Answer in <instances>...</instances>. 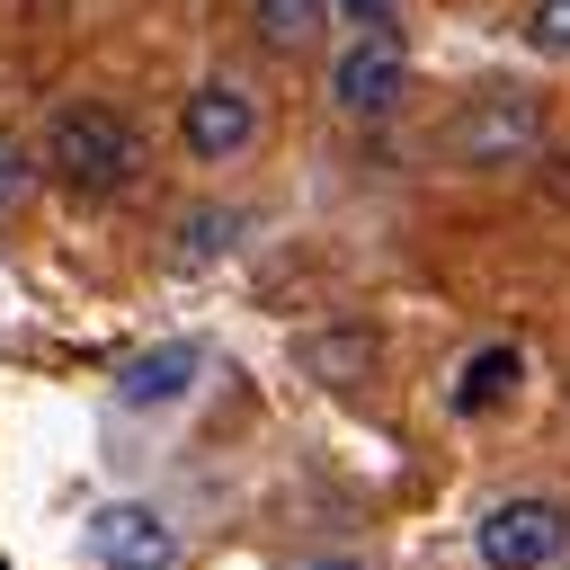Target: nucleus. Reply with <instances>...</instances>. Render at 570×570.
<instances>
[{
	"mask_svg": "<svg viewBox=\"0 0 570 570\" xmlns=\"http://www.w3.org/2000/svg\"><path fill=\"white\" fill-rule=\"evenodd\" d=\"M45 160H53V178L80 187V196H116V187H134L142 142H134V125H125L116 107H62V116L45 125Z\"/></svg>",
	"mask_w": 570,
	"mask_h": 570,
	"instance_id": "1",
	"label": "nucleus"
},
{
	"mask_svg": "<svg viewBox=\"0 0 570 570\" xmlns=\"http://www.w3.org/2000/svg\"><path fill=\"white\" fill-rule=\"evenodd\" d=\"M445 151L472 160V169H517V160H534V151H543V98H525V89H481V98L445 125Z\"/></svg>",
	"mask_w": 570,
	"mask_h": 570,
	"instance_id": "2",
	"label": "nucleus"
},
{
	"mask_svg": "<svg viewBox=\"0 0 570 570\" xmlns=\"http://www.w3.org/2000/svg\"><path fill=\"white\" fill-rule=\"evenodd\" d=\"M570 543V508L561 499H499L481 525H472V552L490 570H552Z\"/></svg>",
	"mask_w": 570,
	"mask_h": 570,
	"instance_id": "3",
	"label": "nucleus"
},
{
	"mask_svg": "<svg viewBox=\"0 0 570 570\" xmlns=\"http://www.w3.org/2000/svg\"><path fill=\"white\" fill-rule=\"evenodd\" d=\"M89 561H98V570H169V561H178V534H169L160 508L107 499V508L89 517Z\"/></svg>",
	"mask_w": 570,
	"mask_h": 570,
	"instance_id": "4",
	"label": "nucleus"
},
{
	"mask_svg": "<svg viewBox=\"0 0 570 570\" xmlns=\"http://www.w3.org/2000/svg\"><path fill=\"white\" fill-rule=\"evenodd\" d=\"M401 80H410V53L392 36H356L330 62V107L338 116H383V107H401Z\"/></svg>",
	"mask_w": 570,
	"mask_h": 570,
	"instance_id": "5",
	"label": "nucleus"
},
{
	"mask_svg": "<svg viewBox=\"0 0 570 570\" xmlns=\"http://www.w3.org/2000/svg\"><path fill=\"white\" fill-rule=\"evenodd\" d=\"M178 142H187L196 160H232V151H249V142H258V107H249V89H232V80L187 89V107H178Z\"/></svg>",
	"mask_w": 570,
	"mask_h": 570,
	"instance_id": "6",
	"label": "nucleus"
},
{
	"mask_svg": "<svg viewBox=\"0 0 570 570\" xmlns=\"http://www.w3.org/2000/svg\"><path fill=\"white\" fill-rule=\"evenodd\" d=\"M196 365H205V347H187V338L142 347V356L116 374V401H125V410H160V401H178V392L196 383Z\"/></svg>",
	"mask_w": 570,
	"mask_h": 570,
	"instance_id": "7",
	"label": "nucleus"
},
{
	"mask_svg": "<svg viewBox=\"0 0 570 570\" xmlns=\"http://www.w3.org/2000/svg\"><path fill=\"white\" fill-rule=\"evenodd\" d=\"M321 27H330V0H249V36L267 53H303Z\"/></svg>",
	"mask_w": 570,
	"mask_h": 570,
	"instance_id": "8",
	"label": "nucleus"
},
{
	"mask_svg": "<svg viewBox=\"0 0 570 570\" xmlns=\"http://www.w3.org/2000/svg\"><path fill=\"white\" fill-rule=\"evenodd\" d=\"M517 374H525L517 347H481V356H463V374H454V410H463V419H472V410H499V401L517 392Z\"/></svg>",
	"mask_w": 570,
	"mask_h": 570,
	"instance_id": "9",
	"label": "nucleus"
},
{
	"mask_svg": "<svg viewBox=\"0 0 570 570\" xmlns=\"http://www.w3.org/2000/svg\"><path fill=\"white\" fill-rule=\"evenodd\" d=\"M525 45L534 53H570V0H534L525 9Z\"/></svg>",
	"mask_w": 570,
	"mask_h": 570,
	"instance_id": "10",
	"label": "nucleus"
},
{
	"mask_svg": "<svg viewBox=\"0 0 570 570\" xmlns=\"http://www.w3.org/2000/svg\"><path fill=\"white\" fill-rule=\"evenodd\" d=\"M27 187H36V151H27L18 134H0V205H18Z\"/></svg>",
	"mask_w": 570,
	"mask_h": 570,
	"instance_id": "11",
	"label": "nucleus"
},
{
	"mask_svg": "<svg viewBox=\"0 0 570 570\" xmlns=\"http://www.w3.org/2000/svg\"><path fill=\"white\" fill-rule=\"evenodd\" d=\"M178 232H187L178 249H187V258H205V249H223V240H232V214H187Z\"/></svg>",
	"mask_w": 570,
	"mask_h": 570,
	"instance_id": "12",
	"label": "nucleus"
},
{
	"mask_svg": "<svg viewBox=\"0 0 570 570\" xmlns=\"http://www.w3.org/2000/svg\"><path fill=\"white\" fill-rule=\"evenodd\" d=\"M338 9H347V18L365 27V36H383V0H338Z\"/></svg>",
	"mask_w": 570,
	"mask_h": 570,
	"instance_id": "13",
	"label": "nucleus"
},
{
	"mask_svg": "<svg viewBox=\"0 0 570 570\" xmlns=\"http://www.w3.org/2000/svg\"><path fill=\"white\" fill-rule=\"evenodd\" d=\"M303 570H365V561H347V552H330V561H303Z\"/></svg>",
	"mask_w": 570,
	"mask_h": 570,
	"instance_id": "14",
	"label": "nucleus"
}]
</instances>
